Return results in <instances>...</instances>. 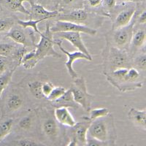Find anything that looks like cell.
<instances>
[{"label":"cell","instance_id":"34","mask_svg":"<svg viewBox=\"0 0 146 146\" xmlns=\"http://www.w3.org/2000/svg\"><path fill=\"white\" fill-rule=\"evenodd\" d=\"M54 87V85L50 82L42 83V93L45 98H47V96L50 94Z\"/></svg>","mask_w":146,"mask_h":146},{"label":"cell","instance_id":"6","mask_svg":"<svg viewBox=\"0 0 146 146\" xmlns=\"http://www.w3.org/2000/svg\"><path fill=\"white\" fill-rule=\"evenodd\" d=\"M137 14V13H135L132 20L128 25L121 27V28L115 29H111L110 38H108L106 36L107 39H110L111 42L108 41V40H107V42H108L111 45L117 47V48L126 50V48L129 47V45L131 44V37H132L133 33L135 31Z\"/></svg>","mask_w":146,"mask_h":146},{"label":"cell","instance_id":"19","mask_svg":"<svg viewBox=\"0 0 146 146\" xmlns=\"http://www.w3.org/2000/svg\"><path fill=\"white\" fill-rule=\"evenodd\" d=\"M5 5L10 10L15 12H20L21 13L30 15V12L23 6V2H29L30 4L35 2V0H4Z\"/></svg>","mask_w":146,"mask_h":146},{"label":"cell","instance_id":"40","mask_svg":"<svg viewBox=\"0 0 146 146\" xmlns=\"http://www.w3.org/2000/svg\"><path fill=\"white\" fill-rule=\"evenodd\" d=\"M123 2H136V0H122Z\"/></svg>","mask_w":146,"mask_h":146},{"label":"cell","instance_id":"13","mask_svg":"<svg viewBox=\"0 0 146 146\" xmlns=\"http://www.w3.org/2000/svg\"><path fill=\"white\" fill-rule=\"evenodd\" d=\"M56 18L58 20L68 21L78 23H83L86 21L89 18V14L84 9L75 8L68 13H61L59 12Z\"/></svg>","mask_w":146,"mask_h":146},{"label":"cell","instance_id":"38","mask_svg":"<svg viewBox=\"0 0 146 146\" xmlns=\"http://www.w3.org/2000/svg\"><path fill=\"white\" fill-rule=\"evenodd\" d=\"M105 5L110 10L113 9L115 5V0H102Z\"/></svg>","mask_w":146,"mask_h":146},{"label":"cell","instance_id":"22","mask_svg":"<svg viewBox=\"0 0 146 146\" xmlns=\"http://www.w3.org/2000/svg\"><path fill=\"white\" fill-rule=\"evenodd\" d=\"M146 34L144 29H138L134 31L132 37H131V43L134 48H143L145 43Z\"/></svg>","mask_w":146,"mask_h":146},{"label":"cell","instance_id":"16","mask_svg":"<svg viewBox=\"0 0 146 146\" xmlns=\"http://www.w3.org/2000/svg\"><path fill=\"white\" fill-rule=\"evenodd\" d=\"M128 116L132 123L137 127L146 130V110L131 108L128 113Z\"/></svg>","mask_w":146,"mask_h":146},{"label":"cell","instance_id":"39","mask_svg":"<svg viewBox=\"0 0 146 146\" xmlns=\"http://www.w3.org/2000/svg\"><path fill=\"white\" fill-rule=\"evenodd\" d=\"M102 0H88L89 5L92 7H97L102 4Z\"/></svg>","mask_w":146,"mask_h":146},{"label":"cell","instance_id":"3","mask_svg":"<svg viewBox=\"0 0 146 146\" xmlns=\"http://www.w3.org/2000/svg\"><path fill=\"white\" fill-rule=\"evenodd\" d=\"M87 136L102 142L107 145H115L116 131L111 115L91 121Z\"/></svg>","mask_w":146,"mask_h":146},{"label":"cell","instance_id":"24","mask_svg":"<svg viewBox=\"0 0 146 146\" xmlns=\"http://www.w3.org/2000/svg\"><path fill=\"white\" fill-rule=\"evenodd\" d=\"M43 21L45 20L42 19V18H40V19H30L29 21L18 20L17 21V23L19 26H21L23 29H33V31L35 33L38 34L39 35H41L42 32L39 30L37 25H38V23H41Z\"/></svg>","mask_w":146,"mask_h":146},{"label":"cell","instance_id":"37","mask_svg":"<svg viewBox=\"0 0 146 146\" xmlns=\"http://www.w3.org/2000/svg\"><path fill=\"white\" fill-rule=\"evenodd\" d=\"M136 23H139V24H145L146 23V11L143 10L141 13L136 16Z\"/></svg>","mask_w":146,"mask_h":146},{"label":"cell","instance_id":"32","mask_svg":"<svg viewBox=\"0 0 146 146\" xmlns=\"http://www.w3.org/2000/svg\"><path fill=\"white\" fill-rule=\"evenodd\" d=\"M14 26H15V21L13 18H0V33L9 32Z\"/></svg>","mask_w":146,"mask_h":146},{"label":"cell","instance_id":"36","mask_svg":"<svg viewBox=\"0 0 146 146\" xmlns=\"http://www.w3.org/2000/svg\"><path fill=\"white\" fill-rule=\"evenodd\" d=\"M8 64L9 62L8 59H7V57L0 56V75L5 72L7 70Z\"/></svg>","mask_w":146,"mask_h":146},{"label":"cell","instance_id":"23","mask_svg":"<svg viewBox=\"0 0 146 146\" xmlns=\"http://www.w3.org/2000/svg\"><path fill=\"white\" fill-rule=\"evenodd\" d=\"M13 124L14 120L12 118H5L0 122V143L10 135Z\"/></svg>","mask_w":146,"mask_h":146},{"label":"cell","instance_id":"26","mask_svg":"<svg viewBox=\"0 0 146 146\" xmlns=\"http://www.w3.org/2000/svg\"><path fill=\"white\" fill-rule=\"evenodd\" d=\"M32 125H33V116L32 115H27L19 120L18 127L20 130L27 131L32 127Z\"/></svg>","mask_w":146,"mask_h":146},{"label":"cell","instance_id":"17","mask_svg":"<svg viewBox=\"0 0 146 146\" xmlns=\"http://www.w3.org/2000/svg\"><path fill=\"white\" fill-rule=\"evenodd\" d=\"M6 37L11 39L15 42L25 47H29L32 45V42L30 41L29 37L27 36V34L23 32L22 29L17 28V27H13L11 29L7 32Z\"/></svg>","mask_w":146,"mask_h":146},{"label":"cell","instance_id":"29","mask_svg":"<svg viewBox=\"0 0 146 146\" xmlns=\"http://www.w3.org/2000/svg\"><path fill=\"white\" fill-rule=\"evenodd\" d=\"M67 90L64 87L58 86L54 87L50 92V94L47 96V100L50 102H53L56 101L59 98H61L64 94L66 92Z\"/></svg>","mask_w":146,"mask_h":146},{"label":"cell","instance_id":"9","mask_svg":"<svg viewBox=\"0 0 146 146\" xmlns=\"http://www.w3.org/2000/svg\"><path fill=\"white\" fill-rule=\"evenodd\" d=\"M55 42H56V45H58V48L61 50V51L63 52L64 54H66L67 56V61L65 63V66H66V68L67 70L69 75L71 76V78L72 79L77 78L78 76V73L73 69V64H74V62L78 59H85L87 60V61H92V57L88 56L87 55L82 53L80 50H75V51L73 52L67 51V50H65L64 48L62 47V40L56 39Z\"/></svg>","mask_w":146,"mask_h":146},{"label":"cell","instance_id":"33","mask_svg":"<svg viewBox=\"0 0 146 146\" xmlns=\"http://www.w3.org/2000/svg\"><path fill=\"white\" fill-rule=\"evenodd\" d=\"M135 63L137 69L142 71H145L146 70V55L145 52L139 54L135 58Z\"/></svg>","mask_w":146,"mask_h":146},{"label":"cell","instance_id":"28","mask_svg":"<svg viewBox=\"0 0 146 146\" xmlns=\"http://www.w3.org/2000/svg\"><path fill=\"white\" fill-rule=\"evenodd\" d=\"M110 115V111L108 108H96L89 110V119L91 121L104 118Z\"/></svg>","mask_w":146,"mask_h":146},{"label":"cell","instance_id":"10","mask_svg":"<svg viewBox=\"0 0 146 146\" xmlns=\"http://www.w3.org/2000/svg\"><path fill=\"white\" fill-rule=\"evenodd\" d=\"M40 124L42 133L48 139L50 140H56L59 134V126L55 117L48 113L42 114V118H40Z\"/></svg>","mask_w":146,"mask_h":146},{"label":"cell","instance_id":"14","mask_svg":"<svg viewBox=\"0 0 146 146\" xmlns=\"http://www.w3.org/2000/svg\"><path fill=\"white\" fill-rule=\"evenodd\" d=\"M135 13H136V9L135 7H128L120 12L115 18L112 25V30L128 25L132 20Z\"/></svg>","mask_w":146,"mask_h":146},{"label":"cell","instance_id":"15","mask_svg":"<svg viewBox=\"0 0 146 146\" xmlns=\"http://www.w3.org/2000/svg\"><path fill=\"white\" fill-rule=\"evenodd\" d=\"M53 115L57 122L63 126L71 127L76 123V121L66 107H57Z\"/></svg>","mask_w":146,"mask_h":146},{"label":"cell","instance_id":"18","mask_svg":"<svg viewBox=\"0 0 146 146\" xmlns=\"http://www.w3.org/2000/svg\"><path fill=\"white\" fill-rule=\"evenodd\" d=\"M59 12L58 10L56 11H48L43 6L36 4L35 2L31 4V13L30 15L35 17V19H40L42 18L44 20H48L50 18H56ZM33 19V18H32Z\"/></svg>","mask_w":146,"mask_h":146},{"label":"cell","instance_id":"25","mask_svg":"<svg viewBox=\"0 0 146 146\" xmlns=\"http://www.w3.org/2000/svg\"><path fill=\"white\" fill-rule=\"evenodd\" d=\"M42 82L35 80V81L30 82L28 85L31 94L35 96V98L38 99V100L45 98L42 93Z\"/></svg>","mask_w":146,"mask_h":146},{"label":"cell","instance_id":"4","mask_svg":"<svg viewBox=\"0 0 146 146\" xmlns=\"http://www.w3.org/2000/svg\"><path fill=\"white\" fill-rule=\"evenodd\" d=\"M104 54V74L117 69L129 68L132 66L131 58L126 50L117 48L108 42H107Z\"/></svg>","mask_w":146,"mask_h":146},{"label":"cell","instance_id":"2","mask_svg":"<svg viewBox=\"0 0 146 146\" xmlns=\"http://www.w3.org/2000/svg\"><path fill=\"white\" fill-rule=\"evenodd\" d=\"M40 36V40L37 44L35 45V53L32 59L29 60L22 64L26 70H31L34 68L40 61L47 56H53L55 58H62V56L58 54L53 48L56 44L53 39V33L50 31V23L46 24L45 32H42Z\"/></svg>","mask_w":146,"mask_h":146},{"label":"cell","instance_id":"31","mask_svg":"<svg viewBox=\"0 0 146 146\" xmlns=\"http://www.w3.org/2000/svg\"><path fill=\"white\" fill-rule=\"evenodd\" d=\"M10 145H42V143H39L38 141H36L34 139H31V138L27 137H21L19 138L18 139L13 140Z\"/></svg>","mask_w":146,"mask_h":146},{"label":"cell","instance_id":"35","mask_svg":"<svg viewBox=\"0 0 146 146\" xmlns=\"http://www.w3.org/2000/svg\"><path fill=\"white\" fill-rule=\"evenodd\" d=\"M81 1L82 0H57V2H58L57 5L64 9L65 7H70V6H74Z\"/></svg>","mask_w":146,"mask_h":146},{"label":"cell","instance_id":"5","mask_svg":"<svg viewBox=\"0 0 146 146\" xmlns=\"http://www.w3.org/2000/svg\"><path fill=\"white\" fill-rule=\"evenodd\" d=\"M70 91L74 101L80 105L86 112H89L94 100L93 95L88 92L86 83L83 77H77L73 79Z\"/></svg>","mask_w":146,"mask_h":146},{"label":"cell","instance_id":"12","mask_svg":"<svg viewBox=\"0 0 146 146\" xmlns=\"http://www.w3.org/2000/svg\"><path fill=\"white\" fill-rule=\"evenodd\" d=\"M23 105V98L21 94L16 91H13L7 96L5 105L3 106L4 110H2V116L8 113H13L20 110Z\"/></svg>","mask_w":146,"mask_h":146},{"label":"cell","instance_id":"30","mask_svg":"<svg viewBox=\"0 0 146 146\" xmlns=\"http://www.w3.org/2000/svg\"><path fill=\"white\" fill-rule=\"evenodd\" d=\"M15 48L16 47L13 44L2 42V43H0V56L7 57V58L11 57Z\"/></svg>","mask_w":146,"mask_h":146},{"label":"cell","instance_id":"8","mask_svg":"<svg viewBox=\"0 0 146 146\" xmlns=\"http://www.w3.org/2000/svg\"><path fill=\"white\" fill-rule=\"evenodd\" d=\"M91 121L88 118H83L80 122H76L71 126L70 131V139L75 140L78 145H86L88 129Z\"/></svg>","mask_w":146,"mask_h":146},{"label":"cell","instance_id":"7","mask_svg":"<svg viewBox=\"0 0 146 146\" xmlns=\"http://www.w3.org/2000/svg\"><path fill=\"white\" fill-rule=\"evenodd\" d=\"M50 31L53 34L60 32H78L91 36L96 34V29L90 28L88 26L83 25L82 23L62 20H57L55 21L54 24L50 27Z\"/></svg>","mask_w":146,"mask_h":146},{"label":"cell","instance_id":"1","mask_svg":"<svg viewBox=\"0 0 146 146\" xmlns=\"http://www.w3.org/2000/svg\"><path fill=\"white\" fill-rule=\"evenodd\" d=\"M105 75L109 83L121 92L134 91L143 86V83L137 81L140 72L136 67L117 69Z\"/></svg>","mask_w":146,"mask_h":146},{"label":"cell","instance_id":"27","mask_svg":"<svg viewBox=\"0 0 146 146\" xmlns=\"http://www.w3.org/2000/svg\"><path fill=\"white\" fill-rule=\"evenodd\" d=\"M28 52L27 47L22 46L19 48H16L14 50L13 53L12 54L11 58L15 61V65L20 66L22 64V60H23V56H25L26 53Z\"/></svg>","mask_w":146,"mask_h":146},{"label":"cell","instance_id":"20","mask_svg":"<svg viewBox=\"0 0 146 146\" xmlns=\"http://www.w3.org/2000/svg\"><path fill=\"white\" fill-rule=\"evenodd\" d=\"M17 66H18L15 65L14 67L10 69V70H7V71H5V72L0 75V103L2 100V93L6 89V88H7L10 83L11 82L12 78L16 70Z\"/></svg>","mask_w":146,"mask_h":146},{"label":"cell","instance_id":"21","mask_svg":"<svg viewBox=\"0 0 146 146\" xmlns=\"http://www.w3.org/2000/svg\"><path fill=\"white\" fill-rule=\"evenodd\" d=\"M52 104H53L54 105H57L58 107H66V108L71 107V108H78V104L73 100L72 96V94L70 90H67L66 93L61 98L57 100L56 101L52 102Z\"/></svg>","mask_w":146,"mask_h":146},{"label":"cell","instance_id":"11","mask_svg":"<svg viewBox=\"0 0 146 146\" xmlns=\"http://www.w3.org/2000/svg\"><path fill=\"white\" fill-rule=\"evenodd\" d=\"M55 34L59 38L65 40L70 42L75 48L78 49V50L85 53L88 56L91 57L89 51L88 50L83 40H82L81 33L78 32H60Z\"/></svg>","mask_w":146,"mask_h":146}]
</instances>
